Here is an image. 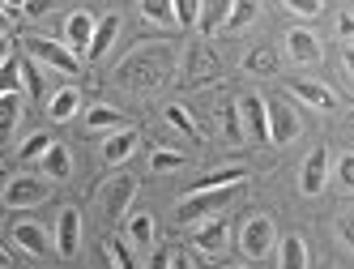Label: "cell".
<instances>
[{
    "mask_svg": "<svg viewBox=\"0 0 354 269\" xmlns=\"http://www.w3.org/2000/svg\"><path fill=\"white\" fill-rule=\"evenodd\" d=\"M90 35H94V13L77 9V13H68V17H64V39H60V43H64L77 60L90 52Z\"/></svg>",
    "mask_w": 354,
    "mask_h": 269,
    "instance_id": "7c38bea8",
    "label": "cell"
},
{
    "mask_svg": "<svg viewBox=\"0 0 354 269\" xmlns=\"http://www.w3.org/2000/svg\"><path fill=\"white\" fill-rule=\"evenodd\" d=\"M39 171H43V180H47V184H60V180H68V176H73V154L56 141L52 150L39 158Z\"/></svg>",
    "mask_w": 354,
    "mask_h": 269,
    "instance_id": "d6986e66",
    "label": "cell"
},
{
    "mask_svg": "<svg viewBox=\"0 0 354 269\" xmlns=\"http://www.w3.org/2000/svg\"><path fill=\"white\" fill-rule=\"evenodd\" d=\"M299 133H303L299 129V115H295V107L282 99V94H277V99H265V141L290 145Z\"/></svg>",
    "mask_w": 354,
    "mask_h": 269,
    "instance_id": "52a82bcc",
    "label": "cell"
},
{
    "mask_svg": "<svg viewBox=\"0 0 354 269\" xmlns=\"http://www.w3.org/2000/svg\"><path fill=\"white\" fill-rule=\"evenodd\" d=\"M17 120H21V94H5V99H0V141L13 137Z\"/></svg>",
    "mask_w": 354,
    "mask_h": 269,
    "instance_id": "4316f807",
    "label": "cell"
},
{
    "mask_svg": "<svg viewBox=\"0 0 354 269\" xmlns=\"http://www.w3.org/2000/svg\"><path fill=\"white\" fill-rule=\"evenodd\" d=\"M328 167H333V158H328V145H312L308 158H303V167H299V188L308 192V197H320V192H324Z\"/></svg>",
    "mask_w": 354,
    "mask_h": 269,
    "instance_id": "ba28073f",
    "label": "cell"
},
{
    "mask_svg": "<svg viewBox=\"0 0 354 269\" xmlns=\"http://www.w3.org/2000/svg\"><path fill=\"white\" fill-rule=\"evenodd\" d=\"M103 257L111 261V269H141L137 257H133V248H129V243H120V239H107L103 243Z\"/></svg>",
    "mask_w": 354,
    "mask_h": 269,
    "instance_id": "1f68e13d",
    "label": "cell"
},
{
    "mask_svg": "<svg viewBox=\"0 0 354 269\" xmlns=\"http://www.w3.org/2000/svg\"><path fill=\"white\" fill-rule=\"evenodd\" d=\"M47 197H52V184H47L43 176H30V171L13 176V180L5 184V192H0L5 210H35V205H43Z\"/></svg>",
    "mask_w": 354,
    "mask_h": 269,
    "instance_id": "5b68a950",
    "label": "cell"
},
{
    "mask_svg": "<svg viewBox=\"0 0 354 269\" xmlns=\"http://www.w3.org/2000/svg\"><path fill=\"white\" fill-rule=\"evenodd\" d=\"M120 13H107V17H98L94 21V35H90V52H86V60H103L107 52H111V43H115V35H120Z\"/></svg>",
    "mask_w": 354,
    "mask_h": 269,
    "instance_id": "2e32d148",
    "label": "cell"
},
{
    "mask_svg": "<svg viewBox=\"0 0 354 269\" xmlns=\"http://www.w3.org/2000/svg\"><path fill=\"white\" fill-rule=\"evenodd\" d=\"M141 17H145V21H154V26H162V30L175 26V17H171V5H167V0H145V5H141Z\"/></svg>",
    "mask_w": 354,
    "mask_h": 269,
    "instance_id": "d6a6232c",
    "label": "cell"
},
{
    "mask_svg": "<svg viewBox=\"0 0 354 269\" xmlns=\"http://www.w3.org/2000/svg\"><path fill=\"white\" fill-rule=\"evenodd\" d=\"M171 64H175V47L171 43H145L137 52H129L115 68V82L124 90H137V94H149L158 90L167 77H171Z\"/></svg>",
    "mask_w": 354,
    "mask_h": 269,
    "instance_id": "6da1fadb",
    "label": "cell"
},
{
    "mask_svg": "<svg viewBox=\"0 0 354 269\" xmlns=\"http://www.w3.org/2000/svg\"><path fill=\"white\" fill-rule=\"evenodd\" d=\"M277 269H308V243H303V235L277 239Z\"/></svg>",
    "mask_w": 354,
    "mask_h": 269,
    "instance_id": "ffe728a7",
    "label": "cell"
},
{
    "mask_svg": "<svg viewBox=\"0 0 354 269\" xmlns=\"http://www.w3.org/2000/svg\"><path fill=\"white\" fill-rule=\"evenodd\" d=\"M52 145H56V137L52 133H30L26 141H21V150H17V158L21 163H39L47 150H52Z\"/></svg>",
    "mask_w": 354,
    "mask_h": 269,
    "instance_id": "83f0119b",
    "label": "cell"
},
{
    "mask_svg": "<svg viewBox=\"0 0 354 269\" xmlns=\"http://www.w3.org/2000/svg\"><path fill=\"white\" fill-rule=\"evenodd\" d=\"M222 21H226V5H196V30L201 35L222 30Z\"/></svg>",
    "mask_w": 354,
    "mask_h": 269,
    "instance_id": "4dcf8cb0",
    "label": "cell"
},
{
    "mask_svg": "<svg viewBox=\"0 0 354 269\" xmlns=\"http://www.w3.org/2000/svg\"><path fill=\"white\" fill-rule=\"evenodd\" d=\"M290 94H295V99H303L308 107H316V111H333V107H337V94L328 90L324 82H308V77H299V82H290Z\"/></svg>",
    "mask_w": 354,
    "mask_h": 269,
    "instance_id": "e0dca14e",
    "label": "cell"
},
{
    "mask_svg": "<svg viewBox=\"0 0 354 269\" xmlns=\"http://www.w3.org/2000/svg\"><path fill=\"white\" fill-rule=\"evenodd\" d=\"M243 68L257 73V77H269V73H277V56L269 52V47H252V52L243 56Z\"/></svg>",
    "mask_w": 354,
    "mask_h": 269,
    "instance_id": "f546056e",
    "label": "cell"
},
{
    "mask_svg": "<svg viewBox=\"0 0 354 269\" xmlns=\"http://www.w3.org/2000/svg\"><path fill=\"white\" fill-rule=\"evenodd\" d=\"M103 269H111V261H107V257H103Z\"/></svg>",
    "mask_w": 354,
    "mask_h": 269,
    "instance_id": "7dc6e473",
    "label": "cell"
},
{
    "mask_svg": "<svg viewBox=\"0 0 354 269\" xmlns=\"http://www.w3.org/2000/svg\"><path fill=\"white\" fill-rule=\"evenodd\" d=\"M13 243H17V248L21 252H26V257H47V252H52V235H47L39 223H30V218H21V223H13Z\"/></svg>",
    "mask_w": 354,
    "mask_h": 269,
    "instance_id": "9a60e30c",
    "label": "cell"
},
{
    "mask_svg": "<svg viewBox=\"0 0 354 269\" xmlns=\"http://www.w3.org/2000/svg\"><path fill=\"white\" fill-rule=\"evenodd\" d=\"M222 137L231 141V145H239L243 141V129H239V115H235V99L222 107Z\"/></svg>",
    "mask_w": 354,
    "mask_h": 269,
    "instance_id": "d590c367",
    "label": "cell"
},
{
    "mask_svg": "<svg viewBox=\"0 0 354 269\" xmlns=\"http://www.w3.org/2000/svg\"><path fill=\"white\" fill-rule=\"evenodd\" d=\"M337 235H342V243H354V235H350V218L342 214V223H337Z\"/></svg>",
    "mask_w": 354,
    "mask_h": 269,
    "instance_id": "ee69618b",
    "label": "cell"
},
{
    "mask_svg": "<svg viewBox=\"0 0 354 269\" xmlns=\"http://www.w3.org/2000/svg\"><path fill=\"white\" fill-rule=\"evenodd\" d=\"M248 180V171L243 167H218V171H209V176H201L196 184H192V192H214V188H235V184H243Z\"/></svg>",
    "mask_w": 354,
    "mask_h": 269,
    "instance_id": "7402d4cb",
    "label": "cell"
},
{
    "mask_svg": "<svg viewBox=\"0 0 354 269\" xmlns=\"http://www.w3.org/2000/svg\"><path fill=\"white\" fill-rule=\"evenodd\" d=\"M9 56H13V47H9V39H0V64H5Z\"/></svg>",
    "mask_w": 354,
    "mask_h": 269,
    "instance_id": "f6af8a7d",
    "label": "cell"
},
{
    "mask_svg": "<svg viewBox=\"0 0 354 269\" xmlns=\"http://www.w3.org/2000/svg\"><path fill=\"white\" fill-rule=\"evenodd\" d=\"M295 17H320L324 13V5H320V0H290V5H286Z\"/></svg>",
    "mask_w": 354,
    "mask_h": 269,
    "instance_id": "74e56055",
    "label": "cell"
},
{
    "mask_svg": "<svg viewBox=\"0 0 354 269\" xmlns=\"http://www.w3.org/2000/svg\"><path fill=\"white\" fill-rule=\"evenodd\" d=\"M337 180H342L346 188H354V154H342V158H337Z\"/></svg>",
    "mask_w": 354,
    "mask_h": 269,
    "instance_id": "f35d334b",
    "label": "cell"
},
{
    "mask_svg": "<svg viewBox=\"0 0 354 269\" xmlns=\"http://www.w3.org/2000/svg\"><path fill=\"white\" fill-rule=\"evenodd\" d=\"M56 252L60 257H77L82 252V214L64 205L60 218H56Z\"/></svg>",
    "mask_w": 354,
    "mask_h": 269,
    "instance_id": "5bb4252c",
    "label": "cell"
},
{
    "mask_svg": "<svg viewBox=\"0 0 354 269\" xmlns=\"http://www.w3.org/2000/svg\"><path fill=\"white\" fill-rule=\"evenodd\" d=\"M17 73H21V94L26 99H47V82H43V73H39V64L35 60H26V56H17Z\"/></svg>",
    "mask_w": 354,
    "mask_h": 269,
    "instance_id": "603a6c76",
    "label": "cell"
},
{
    "mask_svg": "<svg viewBox=\"0 0 354 269\" xmlns=\"http://www.w3.org/2000/svg\"><path fill=\"white\" fill-rule=\"evenodd\" d=\"M137 145H141L137 129H120V133H111V137L103 141V163H107V167H120V163H129Z\"/></svg>",
    "mask_w": 354,
    "mask_h": 269,
    "instance_id": "ac0fdd59",
    "label": "cell"
},
{
    "mask_svg": "<svg viewBox=\"0 0 354 269\" xmlns=\"http://www.w3.org/2000/svg\"><path fill=\"white\" fill-rule=\"evenodd\" d=\"M167 124H171V129H180V133H188V137H205V133L196 129V120H192L180 103H167Z\"/></svg>",
    "mask_w": 354,
    "mask_h": 269,
    "instance_id": "836d02e7",
    "label": "cell"
},
{
    "mask_svg": "<svg viewBox=\"0 0 354 269\" xmlns=\"http://www.w3.org/2000/svg\"><path fill=\"white\" fill-rule=\"evenodd\" d=\"M149 269H171V248H158L149 257Z\"/></svg>",
    "mask_w": 354,
    "mask_h": 269,
    "instance_id": "ab89813d",
    "label": "cell"
},
{
    "mask_svg": "<svg viewBox=\"0 0 354 269\" xmlns=\"http://www.w3.org/2000/svg\"><path fill=\"white\" fill-rule=\"evenodd\" d=\"M226 269H243V265H226Z\"/></svg>",
    "mask_w": 354,
    "mask_h": 269,
    "instance_id": "c3c4849f",
    "label": "cell"
},
{
    "mask_svg": "<svg viewBox=\"0 0 354 269\" xmlns=\"http://www.w3.org/2000/svg\"><path fill=\"white\" fill-rule=\"evenodd\" d=\"M21 56L35 60V64H47V68H56V73H82V60L68 52V47L60 39H43V35H30L26 43H21Z\"/></svg>",
    "mask_w": 354,
    "mask_h": 269,
    "instance_id": "277c9868",
    "label": "cell"
},
{
    "mask_svg": "<svg viewBox=\"0 0 354 269\" xmlns=\"http://www.w3.org/2000/svg\"><path fill=\"white\" fill-rule=\"evenodd\" d=\"M192 248H196L201 257L218 261L226 248H231V227H226L222 218H209V223H201V227H196V235H192Z\"/></svg>",
    "mask_w": 354,
    "mask_h": 269,
    "instance_id": "9c48e42d",
    "label": "cell"
},
{
    "mask_svg": "<svg viewBox=\"0 0 354 269\" xmlns=\"http://www.w3.org/2000/svg\"><path fill=\"white\" fill-rule=\"evenodd\" d=\"M180 77L188 82V86H201V82H214L218 77V56L209 52L205 43H196V47H188L184 52V73Z\"/></svg>",
    "mask_w": 354,
    "mask_h": 269,
    "instance_id": "30bf717a",
    "label": "cell"
},
{
    "mask_svg": "<svg viewBox=\"0 0 354 269\" xmlns=\"http://www.w3.org/2000/svg\"><path fill=\"white\" fill-rule=\"evenodd\" d=\"M257 5H248V0H239V5H226V21H222V30L226 35H239L243 26H248V21H257Z\"/></svg>",
    "mask_w": 354,
    "mask_h": 269,
    "instance_id": "484cf974",
    "label": "cell"
},
{
    "mask_svg": "<svg viewBox=\"0 0 354 269\" xmlns=\"http://www.w3.org/2000/svg\"><path fill=\"white\" fill-rule=\"evenodd\" d=\"M337 35H342V39H350V35H354V17H350V13H342V21H337Z\"/></svg>",
    "mask_w": 354,
    "mask_h": 269,
    "instance_id": "60d3db41",
    "label": "cell"
},
{
    "mask_svg": "<svg viewBox=\"0 0 354 269\" xmlns=\"http://www.w3.org/2000/svg\"><path fill=\"white\" fill-rule=\"evenodd\" d=\"M124 235H129V248H149V243H154V218H149V214H133Z\"/></svg>",
    "mask_w": 354,
    "mask_h": 269,
    "instance_id": "d4e9b609",
    "label": "cell"
},
{
    "mask_svg": "<svg viewBox=\"0 0 354 269\" xmlns=\"http://www.w3.org/2000/svg\"><path fill=\"white\" fill-rule=\"evenodd\" d=\"M5 94H21V73H17V56H9L0 64V99Z\"/></svg>",
    "mask_w": 354,
    "mask_h": 269,
    "instance_id": "e575fe53",
    "label": "cell"
},
{
    "mask_svg": "<svg viewBox=\"0 0 354 269\" xmlns=\"http://www.w3.org/2000/svg\"><path fill=\"white\" fill-rule=\"evenodd\" d=\"M13 35V21H9V13H5V5H0V39H9Z\"/></svg>",
    "mask_w": 354,
    "mask_h": 269,
    "instance_id": "7bdbcfd3",
    "label": "cell"
},
{
    "mask_svg": "<svg viewBox=\"0 0 354 269\" xmlns=\"http://www.w3.org/2000/svg\"><path fill=\"white\" fill-rule=\"evenodd\" d=\"M235 243H239V252H243L248 261H265V257L273 252V243H277V227H273V218H269V214H248L243 223H239Z\"/></svg>",
    "mask_w": 354,
    "mask_h": 269,
    "instance_id": "3957f363",
    "label": "cell"
},
{
    "mask_svg": "<svg viewBox=\"0 0 354 269\" xmlns=\"http://www.w3.org/2000/svg\"><path fill=\"white\" fill-rule=\"evenodd\" d=\"M235 115H239L243 137L265 141V99H261V94H239V99H235Z\"/></svg>",
    "mask_w": 354,
    "mask_h": 269,
    "instance_id": "4fadbf2b",
    "label": "cell"
},
{
    "mask_svg": "<svg viewBox=\"0 0 354 269\" xmlns=\"http://www.w3.org/2000/svg\"><path fill=\"white\" fill-rule=\"evenodd\" d=\"M243 192V184H235V188H214V192H188V201L175 210V218H180V223H209V218H218L226 205H231L235 197Z\"/></svg>",
    "mask_w": 354,
    "mask_h": 269,
    "instance_id": "7a4b0ae2",
    "label": "cell"
},
{
    "mask_svg": "<svg viewBox=\"0 0 354 269\" xmlns=\"http://www.w3.org/2000/svg\"><path fill=\"white\" fill-rule=\"evenodd\" d=\"M133 197H137V180L129 171H120V176H111L103 188H98V214H103L107 223H120V218L129 214Z\"/></svg>",
    "mask_w": 354,
    "mask_h": 269,
    "instance_id": "8992f818",
    "label": "cell"
},
{
    "mask_svg": "<svg viewBox=\"0 0 354 269\" xmlns=\"http://www.w3.org/2000/svg\"><path fill=\"white\" fill-rule=\"evenodd\" d=\"M86 129H90V133H103V129H129V120H124V111L98 103V107L86 111Z\"/></svg>",
    "mask_w": 354,
    "mask_h": 269,
    "instance_id": "cb8c5ba5",
    "label": "cell"
},
{
    "mask_svg": "<svg viewBox=\"0 0 354 269\" xmlns=\"http://www.w3.org/2000/svg\"><path fill=\"white\" fill-rule=\"evenodd\" d=\"M77 111H82V90H77V86H64V90H56V94H52V103H47V115H52L56 124L73 120Z\"/></svg>",
    "mask_w": 354,
    "mask_h": 269,
    "instance_id": "44dd1931",
    "label": "cell"
},
{
    "mask_svg": "<svg viewBox=\"0 0 354 269\" xmlns=\"http://www.w3.org/2000/svg\"><path fill=\"white\" fill-rule=\"evenodd\" d=\"M171 269H196V265H192L184 252H175V248H171Z\"/></svg>",
    "mask_w": 354,
    "mask_h": 269,
    "instance_id": "b9f144b4",
    "label": "cell"
},
{
    "mask_svg": "<svg viewBox=\"0 0 354 269\" xmlns=\"http://www.w3.org/2000/svg\"><path fill=\"white\" fill-rule=\"evenodd\" d=\"M0 269H13V257H9L5 248H0Z\"/></svg>",
    "mask_w": 354,
    "mask_h": 269,
    "instance_id": "bcb514c9",
    "label": "cell"
},
{
    "mask_svg": "<svg viewBox=\"0 0 354 269\" xmlns=\"http://www.w3.org/2000/svg\"><path fill=\"white\" fill-rule=\"evenodd\" d=\"M188 167V158L180 150H167V145H158V150H149V171H158V176H167V171H180Z\"/></svg>",
    "mask_w": 354,
    "mask_h": 269,
    "instance_id": "f1b7e54d",
    "label": "cell"
},
{
    "mask_svg": "<svg viewBox=\"0 0 354 269\" xmlns=\"http://www.w3.org/2000/svg\"><path fill=\"white\" fill-rule=\"evenodd\" d=\"M171 17L180 21V26L196 30V5H192V0H180V5H171Z\"/></svg>",
    "mask_w": 354,
    "mask_h": 269,
    "instance_id": "8d00e7d4",
    "label": "cell"
},
{
    "mask_svg": "<svg viewBox=\"0 0 354 269\" xmlns=\"http://www.w3.org/2000/svg\"><path fill=\"white\" fill-rule=\"evenodd\" d=\"M286 56H290V64H320L324 47L308 26H290L286 30Z\"/></svg>",
    "mask_w": 354,
    "mask_h": 269,
    "instance_id": "8fae6325",
    "label": "cell"
}]
</instances>
